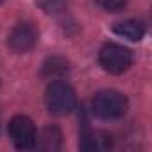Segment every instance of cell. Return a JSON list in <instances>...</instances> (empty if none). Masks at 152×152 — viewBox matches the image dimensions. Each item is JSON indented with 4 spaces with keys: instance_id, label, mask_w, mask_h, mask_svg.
<instances>
[{
    "instance_id": "obj_1",
    "label": "cell",
    "mask_w": 152,
    "mask_h": 152,
    "mask_svg": "<svg viewBox=\"0 0 152 152\" xmlns=\"http://www.w3.org/2000/svg\"><path fill=\"white\" fill-rule=\"evenodd\" d=\"M127 99L124 93L115 90L99 91L91 100V111L95 116L102 120H116L125 115L127 111Z\"/></svg>"
},
{
    "instance_id": "obj_2",
    "label": "cell",
    "mask_w": 152,
    "mask_h": 152,
    "mask_svg": "<svg viewBox=\"0 0 152 152\" xmlns=\"http://www.w3.org/2000/svg\"><path fill=\"white\" fill-rule=\"evenodd\" d=\"M45 102L47 107L52 115L63 116L68 115L75 109V104H77V99H75V91L73 88L64 83V81H52L47 86L45 91Z\"/></svg>"
},
{
    "instance_id": "obj_3",
    "label": "cell",
    "mask_w": 152,
    "mask_h": 152,
    "mask_svg": "<svg viewBox=\"0 0 152 152\" xmlns=\"http://www.w3.org/2000/svg\"><path fill=\"white\" fill-rule=\"evenodd\" d=\"M99 61L106 72L118 75V73H124L129 70V66L132 63V54L124 45L106 43L99 52Z\"/></svg>"
},
{
    "instance_id": "obj_4",
    "label": "cell",
    "mask_w": 152,
    "mask_h": 152,
    "mask_svg": "<svg viewBox=\"0 0 152 152\" xmlns=\"http://www.w3.org/2000/svg\"><path fill=\"white\" fill-rule=\"evenodd\" d=\"M7 132H9V138H11V141L16 148L29 150V148L36 147L38 132H36V127H34V124L29 116H23V115L15 116L9 122Z\"/></svg>"
},
{
    "instance_id": "obj_5",
    "label": "cell",
    "mask_w": 152,
    "mask_h": 152,
    "mask_svg": "<svg viewBox=\"0 0 152 152\" xmlns=\"http://www.w3.org/2000/svg\"><path fill=\"white\" fill-rule=\"evenodd\" d=\"M36 43H38V29L29 22H22V23L15 25L7 38L9 48L16 54H25V52L32 50L36 47Z\"/></svg>"
},
{
    "instance_id": "obj_6",
    "label": "cell",
    "mask_w": 152,
    "mask_h": 152,
    "mask_svg": "<svg viewBox=\"0 0 152 152\" xmlns=\"http://www.w3.org/2000/svg\"><path fill=\"white\" fill-rule=\"evenodd\" d=\"M113 145L111 134L104 131H84L81 134V148L90 152H106Z\"/></svg>"
},
{
    "instance_id": "obj_7",
    "label": "cell",
    "mask_w": 152,
    "mask_h": 152,
    "mask_svg": "<svg viewBox=\"0 0 152 152\" xmlns=\"http://www.w3.org/2000/svg\"><path fill=\"white\" fill-rule=\"evenodd\" d=\"M115 34L129 39V41H140L143 36H145V27L141 22L138 20H125V22H120L113 27Z\"/></svg>"
},
{
    "instance_id": "obj_8",
    "label": "cell",
    "mask_w": 152,
    "mask_h": 152,
    "mask_svg": "<svg viewBox=\"0 0 152 152\" xmlns=\"http://www.w3.org/2000/svg\"><path fill=\"white\" fill-rule=\"evenodd\" d=\"M61 131L57 127H45L39 136H36V145L43 150H57L61 147Z\"/></svg>"
},
{
    "instance_id": "obj_9",
    "label": "cell",
    "mask_w": 152,
    "mask_h": 152,
    "mask_svg": "<svg viewBox=\"0 0 152 152\" xmlns=\"http://www.w3.org/2000/svg\"><path fill=\"white\" fill-rule=\"evenodd\" d=\"M66 72H68V61H64L63 57H50L43 64V73L47 77H56V75H63Z\"/></svg>"
},
{
    "instance_id": "obj_10",
    "label": "cell",
    "mask_w": 152,
    "mask_h": 152,
    "mask_svg": "<svg viewBox=\"0 0 152 152\" xmlns=\"http://www.w3.org/2000/svg\"><path fill=\"white\" fill-rule=\"evenodd\" d=\"M97 4H99L104 11H111V13H115V11H120V9L125 7L127 0H97Z\"/></svg>"
},
{
    "instance_id": "obj_11",
    "label": "cell",
    "mask_w": 152,
    "mask_h": 152,
    "mask_svg": "<svg viewBox=\"0 0 152 152\" xmlns=\"http://www.w3.org/2000/svg\"><path fill=\"white\" fill-rule=\"evenodd\" d=\"M61 2V0H38V4L45 9V11H50V9H54L57 4Z\"/></svg>"
},
{
    "instance_id": "obj_12",
    "label": "cell",
    "mask_w": 152,
    "mask_h": 152,
    "mask_svg": "<svg viewBox=\"0 0 152 152\" xmlns=\"http://www.w3.org/2000/svg\"><path fill=\"white\" fill-rule=\"evenodd\" d=\"M0 2H2V0H0Z\"/></svg>"
}]
</instances>
